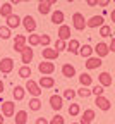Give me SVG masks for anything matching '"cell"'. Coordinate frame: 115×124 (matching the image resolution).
Returning a JSON list of instances; mask_svg holds the SVG:
<instances>
[{
  "instance_id": "1",
  "label": "cell",
  "mask_w": 115,
  "mask_h": 124,
  "mask_svg": "<svg viewBox=\"0 0 115 124\" xmlns=\"http://www.w3.org/2000/svg\"><path fill=\"white\" fill-rule=\"evenodd\" d=\"M24 90L26 91H29V95H33V98H38L40 95H41V88L38 86V83L35 81V79H31V78H29V79L26 81V86H24Z\"/></svg>"
},
{
  "instance_id": "2",
  "label": "cell",
  "mask_w": 115,
  "mask_h": 124,
  "mask_svg": "<svg viewBox=\"0 0 115 124\" xmlns=\"http://www.w3.org/2000/svg\"><path fill=\"white\" fill-rule=\"evenodd\" d=\"M72 28L76 31H84L86 29V19L81 12H74L72 16Z\"/></svg>"
},
{
  "instance_id": "3",
  "label": "cell",
  "mask_w": 115,
  "mask_h": 124,
  "mask_svg": "<svg viewBox=\"0 0 115 124\" xmlns=\"http://www.w3.org/2000/svg\"><path fill=\"white\" fill-rule=\"evenodd\" d=\"M38 71L41 72V76H50L55 71V64H53V62H48V60L40 62V64H38Z\"/></svg>"
},
{
  "instance_id": "4",
  "label": "cell",
  "mask_w": 115,
  "mask_h": 124,
  "mask_svg": "<svg viewBox=\"0 0 115 124\" xmlns=\"http://www.w3.org/2000/svg\"><path fill=\"white\" fill-rule=\"evenodd\" d=\"M12 71H14V60L10 57H4L2 60H0V72L10 74Z\"/></svg>"
},
{
  "instance_id": "5",
  "label": "cell",
  "mask_w": 115,
  "mask_h": 124,
  "mask_svg": "<svg viewBox=\"0 0 115 124\" xmlns=\"http://www.w3.org/2000/svg\"><path fill=\"white\" fill-rule=\"evenodd\" d=\"M21 23H22V26H24V29L28 33H35L36 31V19L33 17V16H26L24 19H21Z\"/></svg>"
},
{
  "instance_id": "6",
  "label": "cell",
  "mask_w": 115,
  "mask_h": 124,
  "mask_svg": "<svg viewBox=\"0 0 115 124\" xmlns=\"http://www.w3.org/2000/svg\"><path fill=\"white\" fill-rule=\"evenodd\" d=\"M93 52L96 54V57H98V59H103V57H107V55L110 54V50H108V45H107V43H103V41L96 43V46L93 48Z\"/></svg>"
},
{
  "instance_id": "7",
  "label": "cell",
  "mask_w": 115,
  "mask_h": 124,
  "mask_svg": "<svg viewBox=\"0 0 115 124\" xmlns=\"http://www.w3.org/2000/svg\"><path fill=\"white\" fill-rule=\"evenodd\" d=\"M26 43H28V38H26L24 35H17V36H15V40H14V50L19 52V54H22V50L28 46Z\"/></svg>"
},
{
  "instance_id": "8",
  "label": "cell",
  "mask_w": 115,
  "mask_h": 124,
  "mask_svg": "<svg viewBox=\"0 0 115 124\" xmlns=\"http://www.w3.org/2000/svg\"><path fill=\"white\" fill-rule=\"evenodd\" d=\"M38 86L41 90H50V88L55 86V79H53L52 76H41L40 81H38Z\"/></svg>"
},
{
  "instance_id": "9",
  "label": "cell",
  "mask_w": 115,
  "mask_h": 124,
  "mask_svg": "<svg viewBox=\"0 0 115 124\" xmlns=\"http://www.w3.org/2000/svg\"><path fill=\"white\" fill-rule=\"evenodd\" d=\"M94 103H96V107L100 108V110H103V112H107V110H110V108H112V102H110L107 97H96Z\"/></svg>"
},
{
  "instance_id": "10",
  "label": "cell",
  "mask_w": 115,
  "mask_h": 124,
  "mask_svg": "<svg viewBox=\"0 0 115 124\" xmlns=\"http://www.w3.org/2000/svg\"><path fill=\"white\" fill-rule=\"evenodd\" d=\"M98 81H100V86H101V88H108V86H112V83H113V78H112L110 72L105 71V72H100Z\"/></svg>"
},
{
  "instance_id": "11",
  "label": "cell",
  "mask_w": 115,
  "mask_h": 124,
  "mask_svg": "<svg viewBox=\"0 0 115 124\" xmlns=\"http://www.w3.org/2000/svg\"><path fill=\"white\" fill-rule=\"evenodd\" d=\"M2 114H4L5 117H12V116L15 114V103L10 102V100L4 102V103H2Z\"/></svg>"
},
{
  "instance_id": "12",
  "label": "cell",
  "mask_w": 115,
  "mask_h": 124,
  "mask_svg": "<svg viewBox=\"0 0 115 124\" xmlns=\"http://www.w3.org/2000/svg\"><path fill=\"white\" fill-rule=\"evenodd\" d=\"M103 16H93V17H89L86 21V28H101L105 23H103Z\"/></svg>"
},
{
  "instance_id": "13",
  "label": "cell",
  "mask_w": 115,
  "mask_h": 124,
  "mask_svg": "<svg viewBox=\"0 0 115 124\" xmlns=\"http://www.w3.org/2000/svg\"><path fill=\"white\" fill-rule=\"evenodd\" d=\"M41 55H43V59L45 60H48V62H52V60H55V59H58V52L57 50H53V48H50V46H46V48H43L41 50Z\"/></svg>"
},
{
  "instance_id": "14",
  "label": "cell",
  "mask_w": 115,
  "mask_h": 124,
  "mask_svg": "<svg viewBox=\"0 0 115 124\" xmlns=\"http://www.w3.org/2000/svg\"><path fill=\"white\" fill-rule=\"evenodd\" d=\"M33 55H35L33 48H31V46H26V48L22 50V54H21V62H22V66H29V62L33 60Z\"/></svg>"
},
{
  "instance_id": "15",
  "label": "cell",
  "mask_w": 115,
  "mask_h": 124,
  "mask_svg": "<svg viewBox=\"0 0 115 124\" xmlns=\"http://www.w3.org/2000/svg\"><path fill=\"white\" fill-rule=\"evenodd\" d=\"M94 110L93 108H86V110L83 112V116H81V119H79V124H91L93 122V119H94Z\"/></svg>"
},
{
  "instance_id": "16",
  "label": "cell",
  "mask_w": 115,
  "mask_h": 124,
  "mask_svg": "<svg viewBox=\"0 0 115 124\" xmlns=\"http://www.w3.org/2000/svg\"><path fill=\"white\" fill-rule=\"evenodd\" d=\"M58 40H62V41H67V40H71V26H67V24H62L60 28H58Z\"/></svg>"
},
{
  "instance_id": "17",
  "label": "cell",
  "mask_w": 115,
  "mask_h": 124,
  "mask_svg": "<svg viewBox=\"0 0 115 124\" xmlns=\"http://www.w3.org/2000/svg\"><path fill=\"white\" fill-rule=\"evenodd\" d=\"M50 105H52V108L53 110H62V107H64V98L60 97V95H52L50 97Z\"/></svg>"
},
{
  "instance_id": "18",
  "label": "cell",
  "mask_w": 115,
  "mask_h": 124,
  "mask_svg": "<svg viewBox=\"0 0 115 124\" xmlns=\"http://www.w3.org/2000/svg\"><path fill=\"white\" fill-rule=\"evenodd\" d=\"M86 69H89V71H93V69H98L103 62H101V59H98V57H89V59H86Z\"/></svg>"
},
{
  "instance_id": "19",
  "label": "cell",
  "mask_w": 115,
  "mask_h": 124,
  "mask_svg": "<svg viewBox=\"0 0 115 124\" xmlns=\"http://www.w3.org/2000/svg\"><path fill=\"white\" fill-rule=\"evenodd\" d=\"M79 46H81V43H79L76 38H71V40H69V43H67V48H65V50H67L69 54L77 55V54H79Z\"/></svg>"
},
{
  "instance_id": "20",
  "label": "cell",
  "mask_w": 115,
  "mask_h": 124,
  "mask_svg": "<svg viewBox=\"0 0 115 124\" xmlns=\"http://www.w3.org/2000/svg\"><path fill=\"white\" fill-rule=\"evenodd\" d=\"M21 26V17L17 14H10L9 17H7V28L9 29H14V28H17Z\"/></svg>"
},
{
  "instance_id": "21",
  "label": "cell",
  "mask_w": 115,
  "mask_h": 124,
  "mask_svg": "<svg viewBox=\"0 0 115 124\" xmlns=\"http://www.w3.org/2000/svg\"><path fill=\"white\" fill-rule=\"evenodd\" d=\"M64 19H65V16H64V12H62V10H53V12H52L50 21H52L53 24L62 26V24H64Z\"/></svg>"
},
{
  "instance_id": "22",
  "label": "cell",
  "mask_w": 115,
  "mask_h": 124,
  "mask_svg": "<svg viewBox=\"0 0 115 124\" xmlns=\"http://www.w3.org/2000/svg\"><path fill=\"white\" fill-rule=\"evenodd\" d=\"M12 9H14V7H12V4H10V2H4L2 5H0V16L7 19L10 14H14V12H12Z\"/></svg>"
},
{
  "instance_id": "23",
  "label": "cell",
  "mask_w": 115,
  "mask_h": 124,
  "mask_svg": "<svg viewBox=\"0 0 115 124\" xmlns=\"http://www.w3.org/2000/svg\"><path fill=\"white\" fill-rule=\"evenodd\" d=\"M79 83H81V86L83 88H89L91 85H93V78L88 74V72H83L79 76Z\"/></svg>"
},
{
  "instance_id": "24",
  "label": "cell",
  "mask_w": 115,
  "mask_h": 124,
  "mask_svg": "<svg viewBox=\"0 0 115 124\" xmlns=\"http://www.w3.org/2000/svg\"><path fill=\"white\" fill-rule=\"evenodd\" d=\"M14 116H15L14 117L15 124H28V112L26 110H17Z\"/></svg>"
},
{
  "instance_id": "25",
  "label": "cell",
  "mask_w": 115,
  "mask_h": 124,
  "mask_svg": "<svg viewBox=\"0 0 115 124\" xmlns=\"http://www.w3.org/2000/svg\"><path fill=\"white\" fill-rule=\"evenodd\" d=\"M12 95H14V100H17V102L24 100V97H26V90H24V86H15L14 91H12Z\"/></svg>"
},
{
  "instance_id": "26",
  "label": "cell",
  "mask_w": 115,
  "mask_h": 124,
  "mask_svg": "<svg viewBox=\"0 0 115 124\" xmlns=\"http://www.w3.org/2000/svg\"><path fill=\"white\" fill-rule=\"evenodd\" d=\"M77 55L86 57V59L93 57V46H89V45H81V46H79V54H77Z\"/></svg>"
},
{
  "instance_id": "27",
  "label": "cell",
  "mask_w": 115,
  "mask_h": 124,
  "mask_svg": "<svg viewBox=\"0 0 115 124\" xmlns=\"http://www.w3.org/2000/svg\"><path fill=\"white\" fill-rule=\"evenodd\" d=\"M62 74L65 78H72V76H76V67L72 64H64L62 66Z\"/></svg>"
},
{
  "instance_id": "28",
  "label": "cell",
  "mask_w": 115,
  "mask_h": 124,
  "mask_svg": "<svg viewBox=\"0 0 115 124\" xmlns=\"http://www.w3.org/2000/svg\"><path fill=\"white\" fill-rule=\"evenodd\" d=\"M50 10H52V4L50 2H38V12L41 16L50 14Z\"/></svg>"
},
{
  "instance_id": "29",
  "label": "cell",
  "mask_w": 115,
  "mask_h": 124,
  "mask_svg": "<svg viewBox=\"0 0 115 124\" xmlns=\"http://www.w3.org/2000/svg\"><path fill=\"white\" fill-rule=\"evenodd\" d=\"M40 108H41V102H40V98H31V100H29V110L38 112Z\"/></svg>"
},
{
  "instance_id": "30",
  "label": "cell",
  "mask_w": 115,
  "mask_h": 124,
  "mask_svg": "<svg viewBox=\"0 0 115 124\" xmlns=\"http://www.w3.org/2000/svg\"><path fill=\"white\" fill-rule=\"evenodd\" d=\"M79 114H81L79 103H71V105H69V116H71V117H77Z\"/></svg>"
},
{
  "instance_id": "31",
  "label": "cell",
  "mask_w": 115,
  "mask_h": 124,
  "mask_svg": "<svg viewBox=\"0 0 115 124\" xmlns=\"http://www.w3.org/2000/svg\"><path fill=\"white\" fill-rule=\"evenodd\" d=\"M29 76H31V67H29V66H22V67L19 69V78L29 79Z\"/></svg>"
},
{
  "instance_id": "32",
  "label": "cell",
  "mask_w": 115,
  "mask_h": 124,
  "mask_svg": "<svg viewBox=\"0 0 115 124\" xmlns=\"http://www.w3.org/2000/svg\"><path fill=\"white\" fill-rule=\"evenodd\" d=\"M65 48H67V43L62 41V40H57V41H55V45H53V50H57L58 54H60V52H64Z\"/></svg>"
},
{
  "instance_id": "33",
  "label": "cell",
  "mask_w": 115,
  "mask_h": 124,
  "mask_svg": "<svg viewBox=\"0 0 115 124\" xmlns=\"http://www.w3.org/2000/svg\"><path fill=\"white\" fill-rule=\"evenodd\" d=\"M76 95H79L81 98H88V97H91V90H89V88H83V86H81V88L77 90Z\"/></svg>"
},
{
  "instance_id": "34",
  "label": "cell",
  "mask_w": 115,
  "mask_h": 124,
  "mask_svg": "<svg viewBox=\"0 0 115 124\" xmlns=\"http://www.w3.org/2000/svg\"><path fill=\"white\" fill-rule=\"evenodd\" d=\"M28 41H29V46H36V45H40V35L31 33L29 38H28Z\"/></svg>"
},
{
  "instance_id": "35",
  "label": "cell",
  "mask_w": 115,
  "mask_h": 124,
  "mask_svg": "<svg viewBox=\"0 0 115 124\" xmlns=\"http://www.w3.org/2000/svg\"><path fill=\"white\" fill-rule=\"evenodd\" d=\"M100 36H103V38L112 36V28H110V26H107V24H103V26L100 28Z\"/></svg>"
},
{
  "instance_id": "36",
  "label": "cell",
  "mask_w": 115,
  "mask_h": 124,
  "mask_svg": "<svg viewBox=\"0 0 115 124\" xmlns=\"http://www.w3.org/2000/svg\"><path fill=\"white\" fill-rule=\"evenodd\" d=\"M0 38L2 40H9L10 38V29L7 26H0Z\"/></svg>"
},
{
  "instance_id": "37",
  "label": "cell",
  "mask_w": 115,
  "mask_h": 124,
  "mask_svg": "<svg viewBox=\"0 0 115 124\" xmlns=\"http://www.w3.org/2000/svg\"><path fill=\"white\" fill-rule=\"evenodd\" d=\"M52 40L48 35H40V45H43V48H46V46H50Z\"/></svg>"
},
{
  "instance_id": "38",
  "label": "cell",
  "mask_w": 115,
  "mask_h": 124,
  "mask_svg": "<svg viewBox=\"0 0 115 124\" xmlns=\"http://www.w3.org/2000/svg\"><path fill=\"white\" fill-rule=\"evenodd\" d=\"M74 97H76V91H74L72 88L64 90V97H62V98H65V100H74Z\"/></svg>"
},
{
  "instance_id": "39",
  "label": "cell",
  "mask_w": 115,
  "mask_h": 124,
  "mask_svg": "<svg viewBox=\"0 0 115 124\" xmlns=\"http://www.w3.org/2000/svg\"><path fill=\"white\" fill-rule=\"evenodd\" d=\"M103 91H105V88H101L100 85H96V86H93V90H91V95H94V97H103Z\"/></svg>"
},
{
  "instance_id": "40",
  "label": "cell",
  "mask_w": 115,
  "mask_h": 124,
  "mask_svg": "<svg viewBox=\"0 0 115 124\" xmlns=\"http://www.w3.org/2000/svg\"><path fill=\"white\" fill-rule=\"evenodd\" d=\"M48 124H65V121H64V117L60 114H57V116H53L50 121H48Z\"/></svg>"
},
{
  "instance_id": "41",
  "label": "cell",
  "mask_w": 115,
  "mask_h": 124,
  "mask_svg": "<svg viewBox=\"0 0 115 124\" xmlns=\"http://www.w3.org/2000/svg\"><path fill=\"white\" fill-rule=\"evenodd\" d=\"M110 4V0H96V5H100V7H107Z\"/></svg>"
},
{
  "instance_id": "42",
  "label": "cell",
  "mask_w": 115,
  "mask_h": 124,
  "mask_svg": "<svg viewBox=\"0 0 115 124\" xmlns=\"http://www.w3.org/2000/svg\"><path fill=\"white\" fill-rule=\"evenodd\" d=\"M108 50L115 54V38H112V41H110V45H108Z\"/></svg>"
},
{
  "instance_id": "43",
  "label": "cell",
  "mask_w": 115,
  "mask_h": 124,
  "mask_svg": "<svg viewBox=\"0 0 115 124\" xmlns=\"http://www.w3.org/2000/svg\"><path fill=\"white\" fill-rule=\"evenodd\" d=\"M35 124H48V119H45V117H38Z\"/></svg>"
},
{
  "instance_id": "44",
  "label": "cell",
  "mask_w": 115,
  "mask_h": 124,
  "mask_svg": "<svg viewBox=\"0 0 115 124\" xmlns=\"http://www.w3.org/2000/svg\"><path fill=\"white\" fill-rule=\"evenodd\" d=\"M86 4H88L89 7H94V5H96V0H88V2H86Z\"/></svg>"
},
{
  "instance_id": "45",
  "label": "cell",
  "mask_w": 115,
  "mask_h": 124,
  "mask_svg": "<svg viewBox=\"0 0 115 124\" xmlns=\"http://www.w3.org/2000/svg\"><path fill=\"white\" fill-rule=\"evenodd\" d=\"M110 17H112V21H113V24H115V9L112 10V14H110Z\"/></svg>"
},
{
  "instance_id": "46",
  "label": "cell",
  "mask_w": 115,
  "mask_h": 124,
  "mask_svg": "<svg viewBox=\"0 0 115 124\" xmlns=\"http://www.w3.org/2000/svg\"><path fill=\"white\" fill-rule=\"evenodd\" d=\"M0 93H4V81L0 79Z\"/></svg>"
},
{
  "instance_id": "47",
  "label": "cell",
  "mask_w": 115,
  "mask_h": 124,
  "mask_svg": "<svg viewBox=\"0 0 115 124\" xmlns=\"http://www.w3.org/2000/svg\"><path fill=\"white\" fill-rule=\"evenodd\" d=\"M4 121H5V119L2 117V114H0V124H4Z\"/></svg>"
},
{
  "instance_id": "48",
  "label": "cell",
  "mask_w": 115,
  "mask_h": 124,
  "mask_svg": "<svg viewBox=\"0 0 115 124\" xmlns=\"http://www.w3.org/2000/svg\"><path fill=\"white\" fill-rule=\"evenodd\" d=\"M72 124H79V122H72Z\"/></svg>"
},
{
  "instance_id": "49",
  "label": "cell",
  "mask_w": 115,
  "mask_h": 124,
  "mask_svg": "<svg viewBox=\"0 0 115 124\" xmlns=\"http://www.w3.org/2000/svg\"><path fill=\"white\" fill-rule=\"evenodd\" d=\"M0 5H2V2H0Z\"/></svg>"
}]
</instances>
